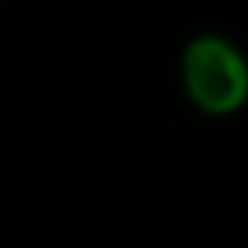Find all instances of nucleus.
<instances>
[{
  "instance_id": "1",
  "label": "nucleus",
  "mask_w": 248,
  "mask_h": 248,
  "mask_svg": "<svg viewBox=\"0 0 248 248\" xmlns=\"http://www.w3.org/2000/svg\"><path fill=\"white\" fill-rule=\"evenodd\" d=\"M181 82L202 111L231 114L248 99V62L231 41L202 35L184 47Z\"/></svg>"
}]
</instances>
